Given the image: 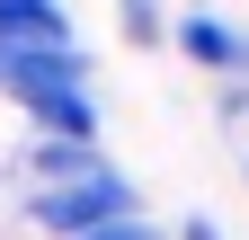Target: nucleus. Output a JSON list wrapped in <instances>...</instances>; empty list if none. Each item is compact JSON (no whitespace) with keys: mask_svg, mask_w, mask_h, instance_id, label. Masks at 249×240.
<instances>
[{"mask_svg":"<svg viewBox=\"0 0 249 240\" xmlns=\"http://www.w3.org/2000/svg\"><path fill=\"white\" fill-rule=\"evenodd\" d=\"M142 196L98 142H36L27 152V223L53 240H89L107 223H134Z\"/></svg>","mask_w":249,"mask_h":240,"instance_id":"1","label":"nucleus"},{"mask_svg":"<svg viewBox=\"0 0 249 240\" xmlns=\"http://www.w3.org/2000/svg\"><path fill=\"white\" fill-rule=\"evenodd\" d=\"M169 36H178V53H187V63H205V71H223V80H231V71L249 80V27H223L213 9H187Z\"/></svg>","mask_w":249,"mask_h":240,"instance_id":"2","label":"nucleus"},{"mask_svg":"<svg viewBox=\"0 0 249 240\" xmlns=\"http://www.w3.org/2000/svg\"><path fill=\"white\" fill-rule=\"evenodd\" d=\"M116 18H124V36H134V45H160V36H169L160 0H116Z\"/></svg>","mask_w":249,"mask_h":240,"instance_id":"3","label":"nucleus"},{"mask_svg":"<svg viewBox=\"0 0 249 240\" xmlns=\"http://www.w3.org/2000/svg\"><path fill=\"white\" fill-rule=\"evenodd\" d=\"M213 116H223V125H240V116H249V80H223V89H213Z\"/></svg>","mask_w":249,"mask_h":240,"instance_id":"4","label":"nucleus"},{"mask_svg":"<svg viewBox=\"0 0 249 240\" xmlns=\"http://www.w3.org/2000/svg\"><path fill=\"white\" fill-rule=\"evenodd\" d=\"M89 240H160V223H142V214H134V223H107V231H89Z\"/></svg>","mask_w":249,"mask_h":240,"instance_id":"5","label":"nucleus"},{"mask_svg":"<svg viewBox=\"0 0 249 240\" xmlns=\"http://www.w3.org/2000/svg\"><path fill=\"white\" fill-rule=\"evenodd\" d=\"M178 240H223V223H213V214H187V223H178Z\"/></svg>","mask_w":249,"mask_h":240,"instance_id":"6","label":"nucleus"},{"mask_svg":"<svg viewBox=\"0 0 249 240\" xmlns=\"http://www.w3.org/2000/svg\"><path fill=\"white\" fill-rule=\"evenodd\" d=\"M27 9H53V0H27Z\"/></svg>","mask_w":249,"mask_h":240,"instance_id":"7","label":"nucleus"}]
</instances>
